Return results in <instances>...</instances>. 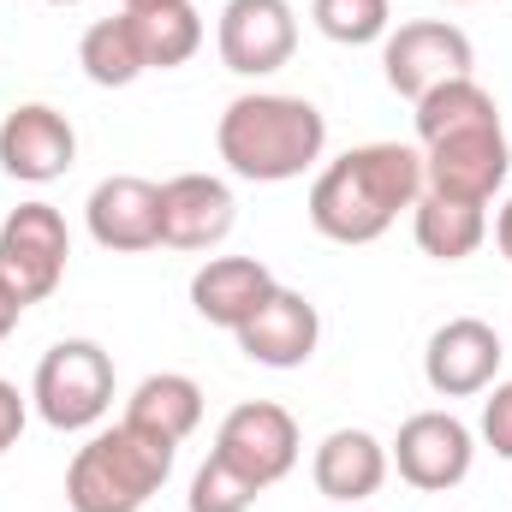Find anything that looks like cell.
Returning a JSON list of instances; mask_svg holds the SVG:
<instances>
[{"label":"cell","instance_id":"obj_1","mask_svg":"<svg viewBox=\"0 0 512 512\" xmlns=\"http://www.w3.org/2000/svg\"><path fill=\"white\" fill-rule=\"evenodd\" d=\"M423 197V149L364 143L328 161L310 185V227L334 245H370Z\"/></svg>","mask_w":512,"mask_h":512},{"label":"cell","instance_id":"obj_2","mask_svg":"<svg viewBox=\"0 0 512 512\" xmlns=\"http://www.w3.org/2000/svg\"><path fill=\"white\" fill-rule=\"evenodd\" d=\"M215 149L221 161L251 179V185H280V179H298L322 161L328 149V120L316 102L304 96H274V90H256L227 102L221 126H215Z\"/></svg>","mask_w":512,"mask_h":512},{"label":"cell","instance_id":"obj_3","mask_svg":"<svg viewBox=\"0 0 512 512\" xmlns=\"http://www.w3.org/2000/svg\"><path fill=\"white\" fill-rule=\"evenodd\" d=\"M173 441L137 429V423H114L102 435H90L72 465H66V507L72 512H143L149 495L167 483L173 471Z\"/></svg>","mask_w":512,"mask_h":512},{"label":"cell","instance_id":"obj_4","mask_svg":"<svg viewBox=\"0 0 512 512\" xmlns=\"http://www.w3.org/2000/svg\"><path fill=\"white\" fill-rule=\"evenodd\" d=\"M30 399L48 429H96L114 405V358L96 340H60L42 352Z\"/></svg>","mask_w":512,"mask_h":512},{"label":"cell","instance_id":"obj_5","mask_svg":"<svg viewBox=\"0 0 512 512\" xmlns=\"http://www.w3.org/2000/svg\"><path fill=\"white\" fill-rule=\"evenodd\" d=\"M66 256H72V233L54 203H18L0 221V286L24 310L66 280Z\"/></svg>","mask_w":512,"mask_h":512},{"label":"cell","instance_id":"obj_6","mask_svg":"<svg viewBox=\"0 0 512 512\" xmlns=\"http://www.w3.org/2000/svg\"><path fill=\"white\" fill-rule=\"evenodd\" d=\"M471 66H477V48L447 18H411V24H399L387 36V48H382L387 90L405 96V102H423L429 90H441L453 78H471Z\"/></svg>","mask_w":512,"mask_h":512},{"label":"cell","instance_id":"obj_7","mask_svg":"<svg viewBox=\"0 0 512 512\" xmlns=\"http://www.w3.org/2000/svg\"><path fill=\"white\" fill-rule=\"evenodd\" d=\"M507 167H512V149H507L501 120L447 131V137L423 143V191H435V197L489 203L507 185Z\"/></svg>","mask_w":512,"mask_h":512},{"label":"cell","instance_id":"obj_8","mask_svg":"<svg viewBox=\"0 0 512 512\" xmlns=\"http://www.w3.org/2000/svg\"><path fill=\"white\" fill-rule=\"evenodd\" d=\"M215 453H221L227 465H239L256 489H274V483L292 477V465H298V423H292V411L274 405V399L233 405V411L221 417Z\"/></svg>","mask_w":512,"mask_h":512},{"label":"cell","instance_id":"obj_9","mask_svg":"<svg viewBox=\"0 0 512 512\" xmlns=\"http://www.w3.org/2000/svg\"><path fill=\"white\" fill-rule=\"evenodd\" d=\"M471 459H477V441L471 429L453 417V411H417L399 423V441H393V465L411 489L423 495H447L471 477Z\"/></svg>","mask_w":512,"mask_h":512},{"label":"cell","instance_id":"obj_10","mask_svg":"<svg viewBox=\"0 0 512 512\" xmlns=\"http://www.w3.org/2000/svg\"><path fill=\"white\" fill-rule=\"evenodd\" d=\"M215 42H221L227 72H239V78H268V72H280V66L292 60V48H298V18H292L286 0H227Z\"/></svg>","mask_w":512,"mask_h":512},{"label":"cell","instance_id":"obj_11","mask_svg":"<svg viewBox=\"0 0 512 512\" xmlns=\"http://www.w3.org/2000/svg\"><path fill=\"white\" fill-rule=\"evenodd\" d=\"M501 334L483 322V316H453L429 334V352H423V382L435 387L441 399H471V393H489L495 370H501Z\"/></svg>","mask_w":512,"mask_h":512},{"label":"cell","instance_id":"obj_12","mask_svg":"<svg viewBox=\"0 0 512 512\" xmlns=\"http://www.w3.org/2000/svg\"><path fill=\"white\" fill-rule=\"evenodd\" d=\"M78 161V131L60 108L48 102H24L0 120V167L24 185H48Z\"/></svg>","mask_w":512,"mask_h":512},{"label":"cell","instance_id":"obj_13","mask_svg":"<svg viewBox=\"0 0 512 512\" xmlns=\"http://www.w3.org/2000/svg\"><path fill=\"white\" fill-rule=\"evenodd\" d=\"M316 340H322V316L292 286H274L262 298V310L239 328V352L262 370H304L316 358Z\"/></svg>","mask_w":512,"mask_h":512},{"label":"cell","instance_id":"obj_14","mask_svg":"<svg viewBox=\"0 0 512 512\" xmlns=\"http://www.w3.org/2000/svg\"><path fill=\"white\" fill-rule=\"evenodd\" d=\"M84 221H90V239L102 251H120V256L155 251L161 245V185H149L137 173H114V179H102L90 191Z\"/></svg>","mask_w":512,"mask_h":512},{"label":"cell","instance_id":"obj_15","mask_svg":"<svg viewBox=\"0 0 512 512\" xmlns=\"http://www.w3.org/2000/svg\"><path fill=\"white\" fill-rule=\"evenodd\" d=\"M239 203L227 191V179L215 173H173L161 185V245L173 251H209L233 233Z\"/></svg>","mask_w":512,"mask_h":512},{"label":"cell","instance_id":"obj_16","mask_svg":"<svg viewBox=\"0 0 512 512\" xmlns=\"http://www.w3.org/2000/svg\"><path fill=\"white\" fill-rule=\"evenodd\" d=\"M274 286H280V280H274L268 262H256V256H209V262L191 274V310H197L203 322L239 334L256 310H262V298H268Z\"/></svg>","mask_w":512,"mask_h":512},{"label":"cell","instance_id":"obj_17","mask_svg":"<svg viewBox=\"0 0 512 512\" xmlns=\"http://www.w3.org/2000/svg\"><path fill=\"white\" fill-rule=\"evenodd\" d=\"M316 489L340 507H364L376 489L387 483V447L370 429H334L322 447H316V465H310Z\"/></svg>","mask_w":512,"mask_h":512},{"label":"cell","instance_id":"obj_18","mask_svg":"<svg viewBox=\"0 0 512 512\" xmlns=\"http://www.w3.org/2000/svg\"><path fill=\"white\" fill-rule=\"evenodd\" d=\"M411 233H417V251L435 256V262H465L489 239V215L483 203H459V197H435L423 191L411 203Z\"/></svg>","mask_w":512,"mask_h":512},{"label":"cell","instance_id":"obj_19","mask_svg":"<svg viewBox=\"0 0 512 512\" xmlns=\"http://www.w3.org/2000/svg\"><path fill=\"white\" fill-rule=\"evenodd\" d=\"M126 423H137V429H149V435H161V441L179 447L203 423V387L191 382V376H179V370L143 376L137 393L126 399Z\"/></svg>","mask_w":512,"mask_h":512},{"label":"cell","instance_id":"obj_20","mask_svg":"<svg viewBox=\"0 0 512 512\" xmlns=\"http://www.w3.org/2000/svg\"><path fill=\"white\" fill-rule=\"evenodd\" d=\"M78 66H84V78L102 84V90H126V84H137V78L149 72V66H143V48H137V30H131V12L102 18V24L84 30Z\"/></svg>","mask_w":512,"mask_h":512},{"label":"cell","instance_id":"obj_21","mask_svg":"<svg viewBox=\"0 0 512 512\" xmlns=\"http://www.w3.org/2000/svg\"><path fill=\"white\" fill-rule=\"evenodd\" d=\"M131 30H137V48H143V66L167 72V66H185L197 48H203V18L197 6H161V12H131Z\"/></svg>","mask_w":512,"mask_h":512},{"label":"cell","instance_id":"obj_22","mask_svg":"<svg viewBox=\"0 0 512 512\" xmlns=\"http://www.w3.org/2000/svg\"><path fill=\"white\" fill-rule=\"evenodd\" d=\"M489 120H501V108H495V96L477 78H453V84H441V90H429L417 102V137L423 143H435L447 131H465V126H489Z\"/></svg>","mask_w":512,"mask_h":512},{"label":"cell","instance_id":"obj_23","mask_svg":"<svg viewBox=\"0 0 512 512\" xmlns=\"http://www.w3.org/2000/svg\"><path fill=\"white\" fill-rule=\"evenodd\" d=\"M316 30L340 48H364V42H382L393 6L387 0H316Z\"/></svg>","mask_w":512,"mask_h":512},{"label":"cell","instance_id":"obj_24","mask_svg":"<svg viewBox=\"0 0 512 512\" xmlns=\"http://www.w3.org/2000/svg\"><path fill=\"white\" fill-rule=\"evenodd\" d=\"M256 495H262V489H256L239 465H227L221 453H209V459L197 465V477H191L185 507H191V512H251Z\"/></svg>","mask_w":512,"mask_h":512},{"label":"cell","instance_id":"obj_25","mask_svg":"<svg viewBox=\"0 0 512 512\" xmlns=\"http://www.w3.org/2000/svg\"><path fill=\"white\" fill-rule=\"evenodd\" d=\"M483 441H489L501 459H512V382H501L483 399Z\"/></svg>","mask_w":512,"mask_h":512},{"label":"cell","instance_id":"obj_26","mask_svg":"<svg viewBox=\"0 0 512 512\" xmlns=\"http://www.w3.org/2000/svg\"><path fill=\"white\" fill-rule=\"evenodd\" d=\"M18 435H24V393L0 376V453L18 447Z\"/></svg>","mask_w":512,"mask_h":512},{"label":"cell","instance_id":"obj_27","mask_svg":"<svg viewBox=\"0 0 512 512\" xmlns=\"http://www.w3.org/2000/svg\"><path fill=\"white\" fill-rule=\"evenodd\" d=\"M18 316H24V304H18V298H12V292L0 286V340H6L12 328H18Z\"/></svg>","mask_w":512,"mask_h":512},{"label":"cell","instance_id":"obj_28","mask_svg":"<svg viewBox=\"0 0 512 512\" xmlns=\"http://www.w3.org/2000/svg\"><path fill=\"white\" fill-rule=\"evenodd\" d=\"M495 245H501V256L512 262V197H507V209L495 215Z\"/></svg>","mask_w":512,"mask_h":512},{"label":"cell","instance_id":"obj_29","mask_svg":"<svg viewBox=\"0 0 512 512\" xmlns=\"http://www.w3.org/2000/svg\"><path fill=\"white\" fill-rule=\"evenodd\" d=\"M126 12H161V6H185V0H120Z\"/></svg>","mask_w":512,"mask_h":512},{"label":"cell","instance_id":"obj_30","mask_svg":"<svg viewBox=\"0 0 512 512\" xmlns=\"http://www.w3.org/2000/svg\"><path fill=\"white\" fill-rule=\"evenodd\" d=\"M48 6H84V0H48Z\"/></svg>","mask_w":512,"mask_h":512},{"label":"cell","instance_id":"obj_31","mask_svg":"<svg viewBox=\"0 0 512 512\" xmlns=\"http://www.w3.org/2000/svg\"><path fill=\"white\" fill-rule=\"evenodd\" d=\"M447 6H477V0H447Z\"/></svg>","mask_w":512,"mask_h":512},{"label":"cell","instance_id":"obj_32","mask_svg":"<svg viewBox=\"0 0 512 512\" xmlns=\"http://www.w3.org/2000/svg\"><path fill=\"white\" fill-rule=\"evenodd\" d=\"M352 512H358V507H352Z\"/></svg>","mask_w":512,"mask_h":512}]
</instances>
